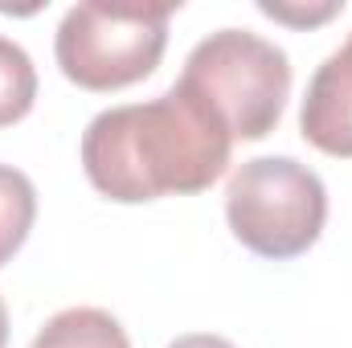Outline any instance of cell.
<instances>
[{"instance_id":"obj_1","label":"cell","mask_w":352,"mask_h":348,"mask_svg":"<svg viewBox=\"0 0 352 348\" xmlns=\"http://www.w3.org/2000/svg\"><path fill=\"white\" fill-rule=\"evenodd\" d=\"M230 127L176 83L148 102L98 111L82 131L87 180L119 205L205 193L230 168Z\"/></svg>"},{"instance_id":"obj_9","label":"cell","mask_w":352,"mask_h":348,"mask_svg":"<svg viewBox=\"0 0 352 348\" xmlns=\"http://www.w3.org/2000/svg\"><path fill=\"white\" fill-rule=\"evenodd\" d=\"M266 17H274V21H287V25H324L328 17H336L344 4L340 0H328V4H316V8H291V4H258Z\"/></svg>"},{"instance_id":"obj_5","label":"cell","mask_w":352,"mask_h":348,"mask_svg":"<svg viewBox=\"0 0 352 348\" xmlns=\"http://www.w3.org/2000/svg\"><path fill=\"white\" fill-rule=\"evenodd\" d=\"M299 131L324 156L352 160V33L311 74L299 107Z\"/></svg>"},{"instance_id":"obj_11","label":"cell","mask_w":352,"mask_h":348,"mask_svg":"<svg viewBox=\"0 0 352 348\" xmlns=\"http://www.w3.org/2000/svg\"><path fill=\"white\" fill-rule=\"evenodd\" d=\"M8 345V312H4V299H0V348Z\"/></svg>"},{"instance_id":"obj_3","label":"cell","mask_w":352,"mask_h":348,"mask_svg":"<svg viewBox=\"0 0 352 348\" xmlns=\"http://www.w3.org/2000/svg\"><path fill=\"white\" fill-rule=\"evenodd\" d=\"M226 221L234 238L270 262L307 254L328 221V188L295 156H258L230 176Z\"/></svg>"},{"instance_id":"obj_2","label":"cell","mask_w":352,"mask_h":348,"mask_svg":"<svg viewBox=\"0 0 352 348\" xmlns=\"http://www.w3.org/2000/svg\"><path fill=\"white\" fill-rule=\"evenodd\" d=\"M180 87L192 90L234 140H263L283 119L291 58L250 29H217L184 58Z\"/></svg>"},{"instance_id":"obj_8","label":"cell","mask_w":352,"mask_h":348,"mask_svg":"<svg viewBox=\"0 0 352 348\" xmlns=\"http://www.w3.org/2000/svg\"><path fill=\"white\" fill-rule=\"evenodd\" d=\"M37 102V70H33V58L0 37V127H12L21 123Z\"/></svg>"},{"instance_id":"obj_4","label":"cell","mask_w":352,"mask_h":348,"mask_svg":"<svg viewBox=\"0 0 352 348\" xmlns=\"http://www.w3.org/2000/svg\"><path fill=\"white\" fill-rule=\"evenodd\" d=\"M176 4H74L54 37L62 74L82 90H123L144 83L168 45V21Z\"/></svg>"},{"instance_id":"obj_6","label":"cell","mask_w":352,"mask_h":348,"mask_svg":"<svg viewBox=\"0 0 352 348\" xmlns=\"http://www.w3.org/2000/svg\"><path fill=\"white\" fill-rule=\"evenodd\" d=\"M29 348H131L123 324L102 307H66L45 320Z\"/></svg>"},{"instance_id":"obj_7","label":"cell","mask_w":352,"mask_h":348,"mask_svg":"<svg viewBox=\"0 0 352 348\" xmlns=\"http://www.w3.org/2000/svg\"><path fill=\"white\" fill-rule=\"evenodd\" d=\"M33 217H37L33 180L12 164H0V266L12 262V254L25 246V238L33 230Z\"/></svg>"},{"instance_id":"obj_10","label":"cell","mask_w":352,"mask_h":348,"mask_svg":"<svg viewBox=\"0 0 352 348\" xmlns=\"http://www.w3.org/2000/svg\"><path fill=\"white\" fill-rule=\"evenodd\" d=\"M168 348H234L226 336H213V332H188V336H176Z\"/></svg>"}]
</instances>
